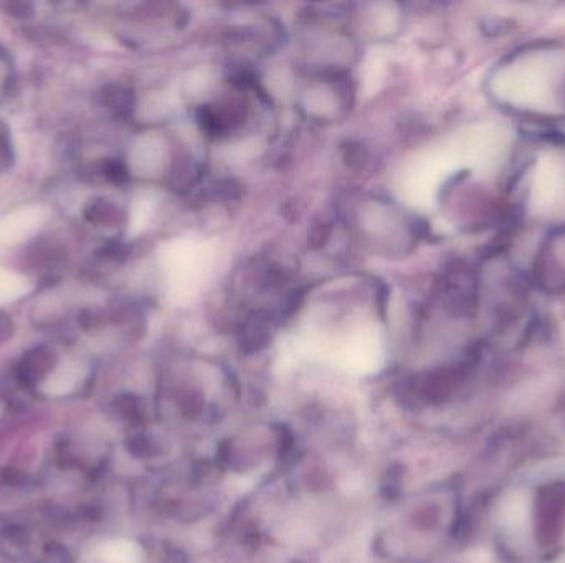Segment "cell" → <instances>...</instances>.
Masks as SVG:
<instances>
[{
    "mask_svg": "<svg viewBox=\"0 0 565 563\" xmlns=\"http://www.w3.org/2000/svg\"><path fill=\"white\" fill-rule=\"evenodd\" d=\"M105 103L108 108L113 109L114 113L128 114L129 109L133 108V95L123 86H113L110 90H106Z\"/></svg>",
    "mask_w": 565,
    "mask_h": 563,
    "instance_id": "cell-4",
    "label": "cell"
},
{
    "mask_svg": "<svg viewBox=\"0 0 565 563\" xmlns=\"http://www.w3.org/2000/svg\"><path fill=\"white\" fill-rule=\"evenodd\" d=\"M119 210L114 207L110 202L106 200H95V202H90V205L86 207L85 217L90 220V222L98 223V225H105V223H111L118 218Z\"/></svg>",
    "mask_w": 565,
    "mask_h": 563,
    "instance_id": "cell-3",
    "label": "cell"
},
{
    "mask_svg": "<svg viewBox=\"0 0 565 563\" xmlns=\"http://www.w3.org/2000/svg\"><path fill=\"white\" fill-rule=\"evenodd\" d=\"M528 276L539 293L565 294V223L552 227L539 242Z\"/></svg>",
    "mask_w": 565,
    "mask_h": 563,
    "instance_id": "cell-1",
    "label": "cell"
},
{
    "mask_svg": "<svg viewBox=\"0 0 565 563\" xmlns=\"http://www.w3.org/2000/svg\"><path fill=\"white\" fill-rule=\"evenodd\" d=\"M96 559L101 563H139L141 554L138 547L131 542L114 540L96 550Z\"/></svg>",
    "mask_w": 565,
    "mask_h": 563,
    "instance_id": "cell-2",
    "label": "cell"
}]
</instances>
